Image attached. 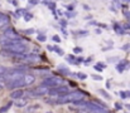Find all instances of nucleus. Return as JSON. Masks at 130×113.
Wrapping results in <instances>:
<instances>
[{"mask_svg": "<svg viewBox=\"0 0 130 113\" xmlns=\"http://www.w3.org/2000/svg\"><path fill=\"white\" fill-rule=\"evenodd\" d=\"M86 93L82 91H73V92H68L67 94L62 96L61 98H57L54 102L59 103V104H64V103H78L85 98Z\"/></svg>", "mask_w": 130, "mask_h": 113, "instance_id": "1", "label": "nucleus"}, {"mask_svg": "<svg viewBox=\"0 0 130 113\" xmlns=\"http://www.w3.org/2000/svg\"><path fill=\"white\" fill-rule=\"evenodd\" d=\"M4 50H6L8 53H10L13 55H22L27 50V45L24 43H15V44L4 47Z\"/></svg>", "mask_w": 130, "mask_h": 113, "instance_id": "2", "label": "nucleus"}, {"mask_svg": "<svg viewBox=\"0 0 130 113\" xmlns=\"http://www.w3.org/2000/svg\"><path fill=\"white\" fill-rule=\"evenodd\" d=\"M68 93V87L66 85H59V87H54L52 89H49L48 94L51 96V98H61L62 96Z\"/></svg>", "mask_w": 130, "mask_h": 113, "instance_id": "3", "label": "nucleus"}, {"mask_svg": "<svg viewBox=\"0 0 130 113\" xmlns=\"http://www.w3.org/2000/svg\"><path fill=\"white\" fill-rule=\"evenodd\" d=\"M62 83H63V79L59 78V77H48V78H45L43 80V85L52 87V88L59 87V85H62Z\"/></svg>", "mask_w": 130, "mask_h": 113, "instance_id": "4", "label": "nucleus"}, {"mask_svg": "<svg viewBox=\"0 0 130 113\" xmlns=\"http://www.w3.org/2000/svg\"><path fill=\"white\" fill-rule=\"evenodd\" d=\"M9 25H10V18L8 15H4L3 14V16L0 18V30H3V32L8 30L9 29Z\"/></svg>", "mask_w": 130, "mask_h": 113, "instance_id": "5", "label": "nucleus"}, {"mask_svg": "<svg viewBox=\"0 0 130 113\" xmlns=\"http://www.w3.org/2000/svg\"><path fill=\"white\" fill-rule=\"evenodd\" d=\"M4 37L8 38V39H11V40H22L20 37H19V34L14 29H11V28H9L8 30L4 32Z\"/></svg>", "mask_w": 130, "mask_h": 113, "instance_id": "6", "label": "nucleus"}, {"mask_svg": "<svg viewBox=\"0 0 130 113\" xmlns=\"http://www.w3.org/2000/svg\"><path fill=\"white\" fill-rule=\"evenodd\" d=\"M22 60L25 62V63H37V62L39 60V57H38L37 54H34V53H30V54L23 55Z\"/></svg>", "mask_w": 130, "mask_h": 113, "instance_id": "7", "label": "nucleus"}, {"mask_svg": "<svg viewBox=\"0 0 130 113\" xmlns=\"http://www.w3.org/2000/svg\"><path fill=\"white\" fill-rule=\"evenodd\" d=\"M49 92V89H48V87H45V85H39V87H37L36 89H34V93H36V96L37 97H41V96H44V94H47Z\"/></svg>", "mask_w": 130, "mask_h": 113, "instance_id": "8", "label": "nucleus"}, {"mask_svg": "<svg viewBox=\"0 0 130 113\" xmlns=\"http://www.w3.org/2000/svg\"><path fill=\"white\" fill-rule=\"evenodd\" d=\"M10 98L14 99V101H17L19 98H24V91L23 89H15V91H13L10 93Z\"/></svg>", "mask_w": 130, "mask_h": 113, "instance_id": "9", "label": "nucleus"}, {"mask_svg": "<svg viewBox=\"0 0 130 113\" xmlns=\"http://www.w3.org/2000/svg\"><path fill=\"white\" fill-rule=\"evenodd\" d=\"M23 80H24V84L25 85H30V84H33L36 82V77L33 74H24Z\"/></svg>", "mask_w": 130, "mask_h": 113, "instance_id": "10", "label": "nucleus"}, {"mask_svg": "<svg viewBox=\"0 0 130 113\" xmlns=\"http://www.w3.org/2000/svg\"><path fill=\"white\" fill-rule=\"evenodd\" d=\"M66 60L71 64H78L82 62V58H78V57H75V55H68L66 57Z\"/></svg>", "mask_w": 130, "mask_h": 113, "instance_id": "11", "label": "nucleus"}, {"mask_svg": "<svg viewBox=\"0 0 130 113\" xmlns=\"http://www.w3.org/2000/svg\"><path fill=\"white\" fill-rule=\"evenodd\" d=\"M14 104H15L17 107H19V108H23V107H25V106L28 104V99H27V98H19V99H17V101L14 102Z\"/></svg>", "mask_w": 130, "mask_h": 113, "instance_id": "12", "label": "nucleus"}, {"mask_svg": "<svg viewBox=\"0 0 130 113\" xmlns=\"http://www.w3.org/2000/svg\"><path fill=\"white\" fill-rule=\"evenodd\" d=\"M126 64H128L126 60H121V62H119V63L116 64V71H118L119 73L124 72V71L126 69Z\"/></svg>", "mask_w": 130, "mask_h": 113, "instance_id": "13", "label": "nucleus"}, {"mask_svg": "<svg viewBox=\"0 0 130 113\" xmlns=\"http://www.w3.org/2000/svg\"><path fill=\"white\" fill-rule=\"evenodd\" d=\"M39 109V106L38 104H33V106H29L28 108H25V113H34Z\"/></svg>", "mask_w": 130, "mask_h": 113, "instance_id": "14", "label": "nucleus"}, {"mask_svg": "<svg viewBox=\"0 0 130 113\" xmlns=\"http://www.w3.org/2000/svg\"><path fill=\"white\" fill-rule=\"evenodd\" d=\"M24 98H37V96H36V93H34V91H25L24 92Z\"/></svg>", "mask_w": 130, "mask_h": 113, "instance_id": "15", "label": "nucleus"}, {"mask_svg": "<svg viewBox=\"0 0 130 113\" xmlns=\"http://www.w3.org/2000/svg\"><path fill=\"white\" fill-rule=\"evenodd\" d=\"M114 30H115L118 34H121V35H123V34H125V32L123 30L121 25H119V24H115V25H114Z\"/></svg>", "mask_w": 130, "mask_h": 113, "instance_id": "16", "label": "nucleus"}, {"mask_svg": "<svg viewBox=\"0 0 130 113\" xmlns=\"http://www.w3.org/2000/svg\"><path fill=\"white\" fill-rule=\"evenodd\" d=\"M44 5H47L51 10H54V8H56V3H53V1H43Z\"/></svg>", "mask_w": 130, "mask_h": 113, "instance_id": "17", "label": "nucleus"}, {"mask_svg": "<svg viewBox=\"0 0 130 113\" xmlns=\"http://www.w3.org/2000/svg\"><path fill=\"white\" fill-rule=\"evenodd\" d=\"M22 15H25V9H18L15 13V18H20Z\"/></svg>", "mask_w": 130, "mask_h": 113, "instance_id": "18", "label": "nucleus"}, {"mask_svg": "<svg viewBox=\"0 0 130 113\" xmlns=\"http://www.w3.org/2000/svg\"><path fill=\"white\" fill-rule=\"evenodd\" d=\"M58 71H59L61 73H63V74H71V72H70L68 69L63 68V65H58Z\"/></svg>", "mask_w": 130, "mask_h": 113, "instance_id": "19", "label": "nucleus"}, {"mask_svg": "<svg viewBox=\"0 0 130 113\" xmlns=\"http://www.w3.org/2000/svg\"><path fill=\"white\" fill-rule=\"evenodd\" d=\"M99 93H100L101 96H104V97H105L106 99H110V98H111V96H110V94H109L107 92H105L104 89H99Z\"/></svg>", "mask_w": 130, "mask_h": 113, "instance_id": "20", "label": "nucleus"}, {"mask_svg": "<svg viewBox=\"0 0 130 113\" xmlns=\"http://www.w3.org/2000/svg\"><path fill=\"white\" fill-rule=\"evenodd\" d=\"M11 104H13V103L10 102V103H8L6 106H4L3 108H0V113H4V112H6V111H8V109H9V108L11 107Z\"/></svg>", "mask_w": 130, "mask_h": 113, "instance_id": "21", "label": "nucleus"}, {"mask_svg": "<svg viewBox=\"0 0 130 113\" xmlns=\"http://www.w3.org/2000/svg\"><path fill=\"white\" fill-rule=\"evenodd\" d=\"M53 52H56L57 54H59V55H63L64 53H63V50L61 49V48H58V47H53Z\"/></svg>", "mask_w": 130, "mask_h": 113, "instance_id": "22", "label": "nucleus"}, {"mask_svg": "<svg viewBox=\"0 0 130 113\" xmlns=\"http://www.w3.org/2000/svg\"><path fill=\"white\" fill-rule=\"evenodd\" d=\"M76 78H78V79H86L87 78V75L85 74V73H76Z\"/></svg>", "mask_w": 130, "mask_h": 113, "instance_id": "23", "label": "nucleus"}, {"mask_svg": "<svg viewBox=\"0 0 130 113\" xmlns=\"http://www.w3.org/2000/svg\"><path fill=\"white\" fill-rule=\"evenodd\" d=\"M32 14H28V13H25V15H24V20L25 21H29V20H32Z\"/></svg>", "mask_w": 130, "mask_h": 113, "instance_id": "24", "label": "nucleus"}, {"mask_svg": "<svg viewBox=\"0 0 130 113\" xmlns=\"http://www.w3.org/2000/svg\"><path fill=\"white\" fill-rule=\"evenodd\" d=\"M37 39H38L39 41H45V40H47V38H45V35H44V34H39V35L37 37Z\"/></svg>", "mask_w": 130, "mask_h": 113, "instance_id": "25", "label": "nucleus"}, {"mask_svg": "<svg viewBox=\"0 0 130 113\" xmlns=\"http://www.w3.org/2000/svg\"><path fill=\"white\" fill-rule=\"evenodd\" d=\"M6 68L5 67H3V65H0V75H4V74H6Z\"/></svg>", "mask_w": 130, "mask_h": 113, "instance_id": "26", "label": "nucleus"}, {"mask_svg": "<svg viewBox=\"0 0 130 113\" xmlns=\"http://www.w3.org/2000/svg\"><path fill=\"white\" fill-rule=\"evenodd\" d=\"M121 28H123V30H124V32H125V30H130V23H126V24L121 25Z\"/></svg>", "mask_w": 130, "mask_h": 113, "instance_id": "27", "label": "nucleus"}, {"mask_svg": "<svg viewBox=\"0 0 130 113\" xmlns=\"http://www.w3.org/2000/svg\"><path fill=\"white\" fill-rule=\"evenodd\" d=\"M119 94H120V97H121L123 99H125V98H128V96H126V92H124V91H121V92H119Z\"/></svg>", "mask_w": 130, "mask_h": 113, "instance_id": "28", "label": "nucleus"}, {"mask_svg": "<svg viewBox=\"0 0 130 113\" xmlns=\"http://www.w3.org/2000/svg\"><path fill=\"white\" fill-rule=\"evenodd\" d=\"M4 88H6V84H5V82H4V80H0V92H1Z\"/></svg>", "mask_w": 130, "mask_h": 113, "instance_id": "29", "label": "nucleus"}, {"mask_svg": "<svg viewBox=\"0 0 130 113\" xmlns=\"http://www.w3.org/2000/svg\"><path fill=\"white\" fill-rule=\"evenodd\" d=\"M76 34H78V35H87L88 33L86 30H78V32H76Z\"/></svg>", "mask_w": 130, "mask_h": 113, "instance_id": "30", "label": "nucleus"}, {"mask_svg": "<svg viewBox=\"0 0 130 113\" xmlns=\"http://www.w3.org/2000/svg\"><path fill=\"white\" fill-rule=\"evenodd\" d=\"M66 8H67V10H70V11H72V10L75 9V5H73V4H70V5H68V6H66Z\"/></svg>", "mask_w": 130, "mask_h": 113, "instance_id": "31", "label": "nucleus"}, {"mask_svg": "<svg viewBox=\"0 0 130 113\" xmlns=\"http://www.w3.org/2000/svg\"><path fill=\"white\" fill-rule=\"evenodd\" d=\"M92 77V79H95V80H101L102 79V77H100V75H91Z\"/></svg>", "mask_w": 130, "mask_h": 113, "instance_id": "32", "label": "nucleus"}, {"mask_svg": "<svg viewBox=\"0 0 130 113\" xmlns=\"http://www.w3.org/2000/svg\"><path fill=\"white\" fill-rule=\"evenodd\" d=\"M124 15H125V18H126V19H129L130 20V11L125 10V11H124Z\"/></svg>", "mask_w": 130, "mask_h": 113, "instance_id": "33", "label": "nucleus"}, {"mask_svg": "<svg viewBox=\"0 0 130 113\" xmlns=\"http://www.w3.org/2000/svg\"><path fill=\"white\" fill-rule=\"evenodd\" d=\"M129 49H130V44H125V45L123 47V50H125V52L129 50Z\"/></svg>", "mask_w": 130, "mask_h": 113, "instance_id": "34", "label": "nucleus"}, {"mask_svg": "<svg viewBox=\"0 0 130 113\" xmlns=\"http://www.w3.org/2000/svg\"><path fill=\"white\" fill-rule=\"evenodd\" d=\"M37 4H38V1H34V0L28 1V5H37Z\"/></svg>", "mask_w": 130, "mask_h": 113, "instance_id": "35", "label": "nucleus"}, {"mask_svg": "<svg viewBox=\"0 0 130 113\" xmlns=\"http://www.w3.org/2000/svg\"><path fill=\"white\" fill-rule=\"evenodd\" d=\"M25 34H33L34 33V29H29V30H24Z\"/></svg>", "mask_w": 130, "mask_h": 113, "instance_id": "36", "label": "nucleus"}, {"mask_svg": "<svg viewBox=\"0 0 130 113\" xmlns=\"http://www.w3.org/2000/svg\"><path fill=\"white\" fill-rule=\"evenodd\" d=\"M53 40L57 41V43H59V41H61V38L58 37V35H54V37H53Z\"/></svg>", "mask_w": 130, "mask_h": 113, "instance_id": "37", "label": "nucleus"}, {"mask_svg": "<svg viewBox=\"0 0 130 113\" xmlns=\"http://www.w3.org/2000/svg\"><path fill=\"white\" fill-rule=\"evenodd\" d=\"M66 16H67V18H73L75 14H73V13H66Z\"/></svg>", "mask_w": 130, "mask_h": 113, "instance_id": "38", "label": "nucleus"}, {"mask_svg": "<svg viewBox=\"0 0 130 113\" xmlns=\"http://www.w3.org/2000/svg\"><path fill=\"white\" fill-rule=\"evenodd\" d=\"M116 60H119V58H110V59H109V63H114V62H116Z\"/></svg>", "mask_w": 130, "mask_h": 113, "instance_id": "39", "label": "nucleus"}, {"mask_svg": "<svg viewBox=\"0 0 130 113\" xmlns=\"http://www.w3.org/2000/svg\"><path fill=\"white\" fill-rule=\"evenodd\" d=\"M73 52H75V53H81V52H82V49H81V48H75V49H73Z\"/></svg>", "mask_w": 130, "mask_h": 113, "instance_id": "40", "label": "nucleus"}, {"mask_svg": "<svg viewBox=\"0 0 130 113\" xmlns=\"http://www.w3.org/2000/svg\"><path fill=\"white\" fill-rule=\"evenodd\" d=\"M115 108H116V109H121L123 107H121V104H120V103H115Z\"/></svg>", "mask_w": 130, "mask_h": 113, "instance_id": "41", "label": "nucleus"}, {"mask_svg": "<svg viewBox=\"0 0 130 113\" xmlns=\"http://www.w3.org/2000/svg\"><path fill=\"white\" fill-rule=\"evenodd\" d=\"M59 23H61V25H62V27H66V25H67V23H66L64 20H59Z\"/></svg>", "mask_w": 130, "mask_h": 113, "instance_id": "42", "label": "nucleus"}, {"mask_svg": "<svg viewBox=\"0 0 130 113\" xmlns=\"http://www.w3.org/2000/svg\"><path fill=\"white\" fill-rule=\"evenodd\" d=\"M91 60H92V58H87L86 60H85V64H88V63H90Z\"/></svg>", "mask_w": 130, "mask_h": 113, "instance_id": "43", "label": "nucleus"}, {"mask_svg": "<svg viewBox=\"0 0 130 113\" xmlns=\"http://www.w3.org/2000/svg\"><path fill=\"white\" fill-rule=\"evenodd\" d=\"M93 68H95V69H96V71H99V72H101V71H102V69H101V68H100V67H97V65H96V64H95V67H93Z\"/></svg>", "mask_w": 130, "mask_h": 113, "instance_id": "44", "label": "nucleus"}, {"mask_svg": "<svg viewBox=\"0 0 130 113\" xmlns=\"http://www.w3.org/2000/svg\"><path fill=\"white\" fill-rule=\"evenodd\" d=\"M47 48H48V50H51V52H53V47H52V45H48Z\"/></svg>", "mask_w": 130, "mask_h": 113, "instance_id": "45", "label": "nucleus"}, {"mask_svg": "<svg viewBox=\"0 0 130 113\" xmlns=\"http://www.w3.org/2000/svg\"><path fill=\"white\" fill-rule=\"evenodd\" d=\"M84 8H85L86 10H90V6H87V5H84Z\"/></svg>", "mask_w": 130, "mask_h": 113, "instance_id": "46", "label": "nucleus"}, {"mask_svg": "<svg viewBox=\"0 0 130 113\" xmlns=\"http://www.w3.org/2000/svg\"><path fill=\"white\" fill-rule=\"evenodd\" d=\"M125 107H126V108H128V111H130V104H126V106H125Z\"/></svg>", "mask_w": 130, "mask_h": 113, "instance_id": "47", "label": "nucleus"}, {"mask_svg": "<svg viewBox=\"0 0 130 113\" xmlns=\"http://www.w3.org/2000/svg\"><path fill=\"white\" fill-rule=\"evenodd\" d=\"M126 96H128V97H130V91H129V92H126Z\"/></svg>", "mask_w": 130, "mask_h": 113, "instance_id": "48", "label": "nucleus"}, {"mask_svg": "<svg viewBox=\"0 0 130 113\" xmlns=\"http://www.w3.org/2000/svg\"><path fill=\"white\" fill-rule=\"evenodd\" d=\"M1 16H3V14H1V13H0V18H1Z\"/></svg>", "mask_w": 130, "mask_h": 113, "instance_id": "49", "label": "nucleus"}, {"mask_svg": "<svg viewBox=\"0 0 130 113\" xmlns=\"http://www.w3.org/2000/svg\"><path fill=\"white\" fill-rule=\"evenodd\" d=\"M48 113H52V112H48Z\"/></svg>", "mask_w": 130, "mask_h": 113, "instance_id": "50", "label": "nucleus"}]
</instances>
